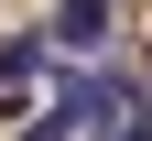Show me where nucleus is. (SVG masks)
I'll return each instance as SVG.
<instances>
[{
  "mask_svg": "<svg viewBox=\"0 0 152 141\" xmlns=\"http://www.w3.org/2000/svg\"><path fill=\"white\" fill-rule=\"evenodd\" d=\"M109 33H120V0H54L44 44L54 54H109Z\"/></svg>",
  "mask_w": 152,
  "mask_h": 141,
  "instance_id": "nucleus-1",
  "label": "nucleus"
},
{
  "mask_svg": "<svg viewBox=\"0 0 152 141\" xmlns=\"http://www.w3.org/2000/svg\"><path fill=\"white\" fill-rule=\"evenodd\" d=\"M76 141H152V109H120V119H98V130H76Z\"/></svg>",
  "mask_w": 152,
  "mask_h": 141,
  "instance_id": "nucleus-2",
  "label": "nucleus"
}]
</instances>
